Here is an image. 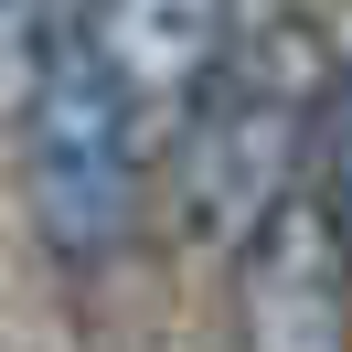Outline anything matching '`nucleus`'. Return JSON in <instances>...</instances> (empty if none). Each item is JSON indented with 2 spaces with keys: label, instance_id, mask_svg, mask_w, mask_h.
<instances>
[{
  "label": "nucleus",
  "instance_id": "423d86ee",
  "mask_svg": "<svg viewBox=\"0 0 352 352\" xmlns=\"http://www.w3.org/2000/svg\"><path fill=\"white\" fill-rule=\"evenodd\" d=\"M309 182L331 192L342 245H352V54H342V75H331V118H320V160H309Z\"/></svg>",
  "mask_w": 352,
  "mask_h": 352
},
{
  "label": "nucleus",
  "instance_id": "39448f33",
  "mask_svg": "<svg viewBox=\"0 0 352 352\" xmlns=\"http://www.w3.org/2000/svg\"><path fill=\"white\" fill-rule=\"evenodd\" d=\"M54 0H0V129H22L32 96H43V65H54Z\"/></svg>",
  "mask_w": 352,
  "mask_h": 352
},
{
  "label": "nucleus",
  "instance_id": "7ed1b4c3",
  "mask_svg": "<svg viewBox=\"0 0 352 352\" xmlns=\"http://www.w3.org/2000/svg\"><path fill=\"white\" fill-rule=\"evenodd\" d=\"M235 352H352V245L320 182L235 245Z\"/></svg>",
  "mask_w": 352,
  "mask_h": 352
},
{
  "label": "nucleus",
  "instance_id": "f257e3e1",
  "mask_svg": "<svg viewBox=\"0 0 352 352\" xmlns=\"http://www.w3.org/2000/svg\"><path fill=\"white\" fill-rule=\"evenodd\" d=\"M331 75H342V54H331L320 22H299V11L256 22L224 54V75L203 86L192 129H182V150H171V224L192 245H245L309 182L320 118H331Z\"/></svg>",
  "mask_w": 352,
  "mask_h": 352
},
{
  "label": "nucleus",
  "instance_id": "f03ea898",
  "mask_svg": "<svg viewBox=\"0 0 352 352\" xmlns=\"http://www.w3.org/2000/svg\"><path fill=\"white\" fill-rule=\"evenodd\" d=\"M150 129H139V96L118 75L96 11H65L54 22V65L43 96H32V214H43V245L65 267H96L129 245L139 214V171H150Z\"/></svg>",
  "mask_w": 352,
  "mask_h": 352
},
{
  "label": "nucleus",
  "instance_id": "20e7f679",
  "mask_svg": "<svg viewBox=\"0 0 352 352\" xmlns=\"http://www.w3.org/2000/svg\"><path fill=\"white\" fill-rule=\"evenodd\" d=\"M96 32H107L118 75L139 96L150 150L171 160L182 129H192V107H203V86L235 54V0H96Z\"/></svg>",
  "mask_w": 352,
  "mask_h": 352
}]
</instances>
